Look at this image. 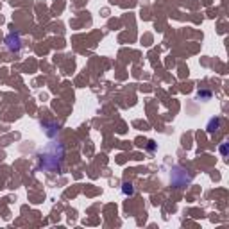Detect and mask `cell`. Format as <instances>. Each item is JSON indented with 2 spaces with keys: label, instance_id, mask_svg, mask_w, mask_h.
Segmentation results:
<instances>
[{
  "label": "cell",
  "instance_id": "1",
  "mask_svg": "<svg viewBox=\"0 0 229 229\" xmlns=\"http://www.w3.org/2000/svg\"><path fill=\"white\" fill-rule=\"evenodd\" d=\"M124 193H133V188H131V185H124Z\"/></svg>",
  "mask_w": 229,
  "mask_h": 229
},
{
  "label": "cell",
  "instance_id": "2",
  "mask_svg": "<svg viewBox=\"0 0 229 229\" xmlns=\"http://www.w3.org/2000/svg\"><path fill=\"white\" fill-rule=\"evenodd\" d=\"M220 152H222V154L226 156V152H228V149H226V145H222V147H220Z\"/></svg>",
  "mask_w": 229,
  "mask_h": 229
}]
</instances>
